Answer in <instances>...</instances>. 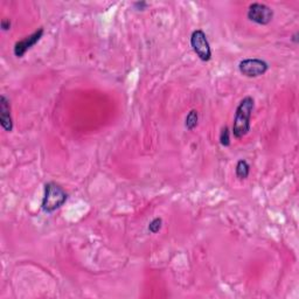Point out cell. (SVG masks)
I'll return each mask as SVG.
<instances>
[{
    "mask_svg": "<svg viewBox=\"0 0 299 299\" xmlns=\"http://www.w3.org/2000/svg\"><path fill=\"white\" fill-rule=\"evenodd\" d=\"M0 124L5 131L11 132L13 130V119L11 114V103L6 98V96L1 95L0 96Z\"/></svg>",
    "mask_w": 299,
    "mask_h": 299,
    "instance_id": "cell-7",
    "label": "cell"
},
{
    "mask_svg": "<svg viewBox=\"0 0 299 299\" xmlns=\"http://www.w3.org/2000/svg\"><path fill=\"white\" fill-rule=\"evenodd\" d=\"M0 26H1V30L4 32H7L11 30V20L9 19H2L1 22H0Z\"/></svg>",
    "mask_w": 299,
    "mask_h": 299,
    "instance_id": "cell-13",
    "label": "cell"
},
{
    "mask_svg": "<svg viewBox=\"0 0 299 299\" xmlns=\"http://www.w3.org/2000/svg\"><path fill=\"white\" fill-rule=\"evenodd\" d=\"M149 4L145 1H136L133 2V7H135L136 11H144V9L148 7Z\"/></svg>",
    "mask_w": 299,
    "mask_h": 299,
    "instance_id": "cell-12",
    "label": "cell"
},
{
    "mask_svg": "<svg viewBox=\"0 0 299 299\" xmlns=\"http://www.w3.org/2000/svg\"><path fill=\"white\" fill-rule=\"evenodd\" d=\"M190 46L201 61L208 62L212 59V49L205 32L202 30L194 31L190 36Z\"/></svg>",
    "mask_w": 299,
    "mask_h": 299,
    "instance_id": "cell-3",
    "label": "cell"
},
{
    "mask_svg": "<svg viewBox=\"0 0 299 299\" xmlns=\"http://www.w3.org/2000/svg\"><path fill=\"white\" fill-rule=\"evenodd\" d=\"M247 17L250 21L255 22L257 25H269L273 19V11L268 5L261 4V2H254L248 8Z\"/></svg>",
    "mask_w": 299,
    "mask_h": 299,
    "instance_id": "cell-4",
    "label": "cell"
},
{
    "mask_svg": "<svg viewBox=\"0 0 299 299\" xmlns=\"http://www.w3.org/2000/svg\"><path fill=\"white\" fill-rule=\"evenodd\" d=\"M254 108L255 101L251 96L244 97L237 106L233 124V135L235 138H243L250 131V119Z\"/></svg>",
    "mask_w": 299,
    "mask_h": 299,
    "instance_id": "cell-1",
    "label": "cell"
},
{
    "mask_svg": "<svg viewBox=\"0 0 299 299\" xmlns=\"http://www.w3.org/2000/svg\"><path fill=\"white\" fill-rule=\"evenodd\" d=\"M67 199H68V194L66 193V190L59 184L50 181L44 185V194L41 208L44 213L50 214L65 205Z\"/></svg>",
    "mask_w": 299,
    "mask_h": 299,
    "instance_id": "cell-2",
    "label": "cell"
},
{
    "mask_svg": "<svg viewBox=\"0 0 299 299\" xmlns=\"http://www.w3.org/2000/svg\"><path fill=\"white\" fill-rule=\"evenodd\" d=\"M161 227H163V219L155 218L151 222H150L149 231L152 234H157L158 231L161 229Z\"/></svg>",
    "mask_w": 299,
    "mask_h": 299,
    "instance_id": "cell-11",
    "label": "cell"
},
{
    "mask_svg": "<svg viewBox=\"0 0 299 299\" xmlns=\"http://www.w3.org/2000/svg\"><path fill=\"white\" fill-rule=\"evenodd\" d=\"M297 37H298V33H295L294 36H292V37H291V40L294 41L295 43H297L298 42V39H297Z\"/></svg>",
    "mask_w": 299,
    "mask_h": 299,
    "instance_id": "cell-14",
    "label": "cell"
},
{
    "mask_svg": "<svg viewBox=\"0 0 299 299\" xmlns=\"http://www.w3.org/2000/svg\"><path fill=\"white\" fill-rule=\"evenodd\" d=\"M220 144L224 148H228L230 145V131H229L228 126H224L220 132Z\"/></svg>",
    "mask_w": 299,
    "mask_h": 299,
    "instance_id": "cell-10",
    "label": "cell"
},
{
    "mask_svg": "<svg viewBox=\"0 0 299 299\" xmlns=\"http://www.w3.org/2000/svg\"><path fill=\"white\" fill-rule=\"evenodd\" d=\"M235 173H236V177L240 180H246L247 178L249 177L250 165L247 163V160L240 159V160L237 161L236 167H235Z\"/></svg>",
    "mask_w": 299,
    "mask_h": 299,
    "instance_id": "cell-8",
    "label": "cell"
},
{
    "mask_svg": "<svg viewBox=\"0 0 299 299\" xmlns=\"http://www.w3.org/2000/svg\"><path fill=\"white\" fill-rule=\"evenodd\" d=\"M268 69V63L261 59H244L238 63V71L247 77H259L265 74Z\"/></svg>",
    "mask_w": 299,
    "mask_h": 299,
    "instance_id": "cell-5",
    "label": "cell"
},
{
    "mask_svg": "<svg viewBox=\"0 0 299 299\" xmlns=\"http://www.w3.org/2000/svg\"><path fill=\"white\" fill-rule=\"evenodd\" d=\"M198 122H199V113L196 110H190L188 114L186 116L185 119V126L187 130L192 131L198 126Z\"/></svg>",
    "mask_w": 299,
    "mask_h": 299,
    "instance_id": "cell-9",
    "label": "cell"
},
{
    "mask_svg": "<svg viewBox=\"0 0 299 299\" xmlns=\"http://www.w3.org/2000/svg\"><path fill=\"white\" fill-rule=\"evenodd\" d=\"M43 33H44L43 28H39V30H37L34 33H32L31 36L24 37V39L20 41H17L13 48L14 55L17 57L24 56L25 54L27 53V50H30L32 47L36 46V44L39 42L40 39L43 36Z\"/></svg>",
    "mask_w": 299,
    "mask_h": 299,
    "instance_id": "cell-6",
    "label": "cell"
}]
</instances>
